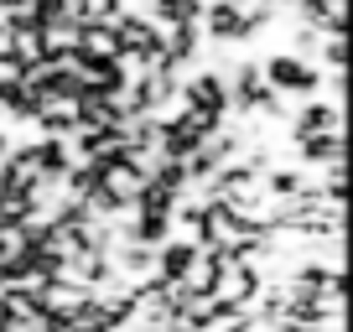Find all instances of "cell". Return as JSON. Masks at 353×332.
Instances as JSON below:
<instances>
[{"label":"cell","instance_id":"1","mask_svg":"<svg viewBox=\"0 0 353 332\" xmlns=\"http://www.w3.org/2000/svg\"><path fill=\"white\" fill-rule=\"evenodd\" d=\"M260 78H270V83H276V89H286V94H317V68L301 63V57H291V52L270 57Z\"/></svg>","mask_w":353,"mask_h":332}]
</instances>
